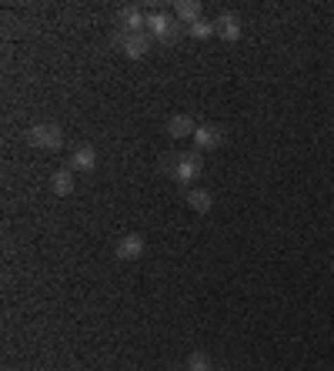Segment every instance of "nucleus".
I'll return each mask as SVG.
<instances>
[{"mask_svg": "<svg viewBox=\"0 0 334 371\" xmlns=\"http://www.w3.org/2000/svg\"><path fill=\"white\" fill-rule=\"evenodd\" d=\"M187 371H214V361L207 358L204 351H194L191 358H187V365H184Z\"/></svg>", "mask_w": 334, "mask_h": 371, "instance_id": "15", "label": "nucleus"}, {"mask_svg": "<svg viewBox=\"0 0 334 371\" xmlns=\"http://www.w3.org/2000/svg\"><path fill=\"white\" fill-rule=\"evenodd\" d=\"M224 371H228V368H224Z\"/></svg>", "mask_w": 334, "mask_h": 371, "instance_id": "17", "label": "nucleus"}, {"mask_svg": "<svg viewBox=\"0 0 334 371\" xmlns=\"http://www.w3.org/2000/svg\"><path fill=\"white\" fill-rule=\"evenodd\" d=\"M27 144L37 147V151L54 154L64 147V130L57 128V124H34V128L27 130Z\"/></svg>", "mask_w": 334, "mask_h": 371, "instance_id": "4", "label": "nucleus"}, {"mask_svg": "<svg viewBox=\"0 0 334 371\" xmlns=\"http://www.w3.org/2000/svg\"><path fill=\"white\" fill-rule=\"evenodd\" d=\"M194 130H197V124H194L191 114H171L167 117V138H174V141H180V138H194Z\"/></svg>", "mask_w": 334, "mask_h": 371, "instance_id": "9", "label": "nucleus"}, {"mask_svg": "<svg viewBox=\"0 0 334 371\" xmlns=\"http://www.w3.org/2000/svg\"><path fill=\"white\" fill-rule=\"evenodd\" d=\"M161 167H164L178 184H191V181L201 178V171H204V157H201V151L164 154V157H161Z\"/></svg>", "mask_w": 334, "mask_h": 371, "instance_id": "1", "label": "nucleus"}, {"mask_svg": "<svg viewBox=\"0 0 334 371\" xmlns=\"http://www.w3.org/2000/svg\"><path fill=\"white\" fill-rule=\"evenodd\" d=\"M224 141H228V130L221 128V124H201V128L194 130L197 151H218Z\"/></svg>", "mask_w": 334, "mask_h": 371, "instance_id": "5", "label": "nucleus"}, {"mask_svg": "<svg viewBox=\"0 0 334 371\" xmlns=\"http://www.w3.org/2000/svg\"><path fill=\"white\" fill-rule=\"evenodd\" d=\"M214 27H218V37L228 40V44L241 37V20H237L234 13H221L218 20H214Z\"/></svg>", "mask_w": 334, "mask_h": 371, "instance_id": "11", "label": "nucleus"}, {"mask_svg": "<svg viewBox=\"0 0 334 371\" xmlns=\"http://www.w3.org/2000/svg\"><path fill=\"white\" fill-rule=\"evenodd\" d=\"M184 34L194 40H207V37H214L218 34V27H214V20H207V17H201V20H194V24L184 27Z\"/></svg>", "mask_w": 334, "mask_h": 371, "instance_id": "14", "label": "nucleus"}, {"mask_svg": "<svg viewBox=\"0 0 334 371\" xmlns=\"http://www.w3.org/2000/svg\"><path fill=\"white\" fill-rule=\"evenodd\" d=\"M47 188H51L57 197H67V194H74V171L70 167H61V171H54L51 178H47Z\"/></svg>", "mask_w": 334, "mask_h": 371, "instance_id": "10", "label": "nucleus"}, {"mask_svg": "<svg viewBox=\"0 0 334 371\" xmlns=\"http://www.w3.org/2000/svg\"><path fill=\"white\" fill-rule=\"evenodd\" d=\"M180 371H187V368H180Z\"/></svg>", "mask_w": 334, "mask_h": 371, "instance_id": "16", "label": "nucleus"}, {"mask_svg": "<svg viewBox=\"0 0 334 371\" xmlns=\"http://www.w3.org/2000/svg\"><path fill=\"white\" fill-rule=\"evenodd\" d=\"M114 47L128 61H141V57H147V54L154 51V37L151 34H124L120 27L114 30Z\"/></svg>", "mask_w": 334, "mask_h": 371, "instance_id": "3", "label": "nucleus"}, {"mask_svg": "<svg viewBox=\"0 0 334 371\" xmlns=\"http://www.w3.org/2000/svg\"><path fill=\"white\" fill-rule=\"evenodd\" d=\"M174 17H178L180 27L194 24V20H201V4H197V0H178V4H174Z\"/></svg>", "mask_w": 334, "mask_h": 371, "instance_id": "12", "label": "nucleus"}, {"mask_svg": "<svg viewBox=\"0 0 334 371\" xmlns=\"http://www.w3.org/2000/svg\"><path fill=\"white\" fill-rule=\"evenodd\" d=\"M184 30V27L178 24V17L167 11H147V34L157 40V44H164V47H171L174 40H178V34Z\"/></svg>", "mask_w": 334, "mask_h": 371, "instance_id": "2", "label": "nucleus"}, {"mask_svg": "<svg viewBox=\"0 0 334 371\" xmlns=\"http://www.w3.org/2000/svg\"><path fill=\"white\" fill-rule=\"evenodd\" d=\"M187 207L197 211V214H207V211L214 207V194L207 191V188H191V191H187Z\"/></svg>", "mask_w": 334, "mask_h": 371, "instance_id": "13", "label": "nucleus"}, {"mask_svg": "<svg viewBox=\"0 0 334 371\" xmlns=\"http://www.w3.org/2000/svg\"><path fill=\"white\" fill-rule=\"evenodd\" d=\"M117 261H137V257H144V238L141 234H124V238H117V248H114Z\"/></svg>", "mask_w": 334, "mask_h": 371, "instance_id": "6", "label": "nucleus"}, {"mask_svg": "<svg viewBox=\"0 0 334 371\" xmlns=\"http://www.w3.org/2000/svg\"><path fill=\"white\" fill-rule=\"evenodd\" d=\"M67 167L78 174V171H94L97 167V151L90 147V144H78L74 151H70V157H67Z\"/></svg>", "mask_w": 334, "mask_h": 371, "instance_id": "8", "label": "nucleus"}, {"mask_svg": "<svg viewBox=\"0 0 334 371\" xmlns=\"http://www.w3.org/2000/svg\"><path fill=\"white\" fill-rule=\"evenodd\" d=\"M120 30L124 34H147V11L144 7H124L120 11Z\"/></svg>", "mask_w": 334, "mask_h": 371, "instance_id": "7", "label": "nucleus"}]
</instances>
